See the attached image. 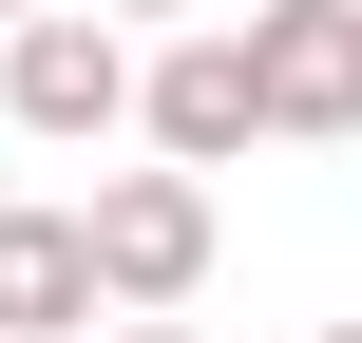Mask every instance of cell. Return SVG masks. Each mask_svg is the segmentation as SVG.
<instances>
[{"instance_id": "6da1fadb", "label": "cell", "mask_w": 362, "mask_h": 343, "mask_svg": "<svg viewBox=\"0 0 362 343\" xmlns=\"http://www.w3.org/2000/svg\"><path fill=\"white\" fill-rule=\"evenodd\" d=\"M76 267H95V325H172V306L210 286V191H191V172H95Z\"/></svg>"}, {"instance_id": "7a4b0ae2", "label": "cell", "mask_w": 362, "mask_h": 343, "mask_svg": "<svg viewBox=\"0 0 362 343\" xmlns=\"http://www.w3.org/2000/svg\"><path fill=\"white\" fill-rule=\"evenodd\" d=\"M229 57H248V115L267 134H362V19L344 0H248Z\"/></svg>"}, {"instance_id": "3957f363", "label": "cell", "mask_w": 362, "mask_h": 343, "mask_svg": "<svg viewBox=\"0 0 362 343\" xmlns=\"http://www.w3.org/2000/svg\"><path fill=\"white\" fill-rule=\"evenodd\" d=\"M0 115H19V134H57V153H76V134H115V115H134V38H115V19H76V0H57V19H0Z\"/></svg>"}, {"instance_id": "277c9868", "label": "cell", "mask_w": 362, "mask_h": 343, "mask_svg": "<svg viewBox=\"0 0 362 343\" xmlns=\"http://www.w3.org/2000/svg\"><path fill=\"white\" fill-rule=\"evenodd\" d=\"M134 115H153V153H172L191 191H210L248 134H267V115H248V57H229V19H191L172 57H134Z\"/></svg>"}, {"instance_id": "5b68a950", "label": "cell", "mask_w": 362, "mask_h": 343, "mask_svg": "<svg viewBox=\"0 0 362 343\" xmlns=\"http://www.w3.org/2000/svg\"><path fill=\"white\" fill-rule=\"evenodd\" d=\"M0 343H95V267H76V210H0Z\"/></svg>"}, {"instance_id": "8992f818", "label": "cell", "mask_w": 362, "mask_h": 343, "mask_svg": "<svg viewBox=\"0 0 362 343\" xmlns=\"http://www.w3.org/2000/svg\"><path fill=\"white\" fill-rule=\"evenodd\" d=\"M76 19H115V38H134V19H210V0H76Z\"/></svg>"}, {"instance_id": "52a82bcc", "label": "cell", "mask_w": 362, "mask_h": 343, "mask_svg": "<svg viewBox=\"0 0 362 343\" xmlns=\"http://www.w3.org/2000/svg\"><path fill=\"white\" fill-rule=\"evenodd\" d=\"M95 343H210V325H95Z\"/></svg>"}, {"instance_id": "ba28073f", "label": "cell", "mask_w": 362, "mask_h": 343, "mask_svg": "<svg viewBox=\"0 0 362 343\" xmlns=\"http://www.w3.org/2000/svg\"><path fill=\"white\" fill-rule=\"evenodd\" d=\"M0 19H57V0H0Z\"/></svg>"}, {"instance_id": "9c48e42d", "label": "cell", "mask_w": 362, "mask_h": 343, "mask_svg": "<svg viewBox=\"0 0 362 343\" xmlns=\"http://www.w3.org/2000/svg\"><path fill=\"white\" fill-rule=\"evenodd\" d=\"M325 343H362V325H325Z\"/></svg>"}, {"instance_id": "30bf717a", "label": "cell", "mask_w": 362, "mask_h": 343, "mask_svg": "<svg viewBox=\"0 0 362 343\" xmlns=\"http://www.w3.org/2000/svg\"><path fill=\"white\" fill-rule=\"evenodd\" d=\"M344 19H362V0H344Z\"/></svg>"}]
</instances>
